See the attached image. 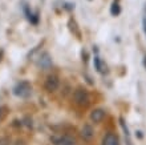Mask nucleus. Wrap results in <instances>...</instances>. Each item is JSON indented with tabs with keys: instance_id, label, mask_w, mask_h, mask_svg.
<instances>
[{
	"instance_id": "1",
	"label": "nucleus",
	"mask_w": 146,
	"mask_h": 145,
	"mask_svg": "<svg viewBox=\"0 0 146 145\" xmlns=\"http://www.w3.org/2000/svg\"><path fill=\"white\" fill-rule=\"evenodd\" d=\"M12 92H13V95H15L16 97L27 99V97H29L32 93V85L29 81L23 80V81H20V83H17V84L13 87Z\"/></svg>"
},
{
	"instance_id": "2",
	"label": "nucleus",
	"mask_w": 146,
	"mask_h": 145,
	"mask_svg": "<svg viewBox=\"0 0 146 145\" xmlns=\"http://www.w3.org/2000/svg\"><path fill=\"white\" fill-rule=\"evenodd\" d=\"M73 99H74V103H76L77 105H80V107H86V105L89 104L90 97H89L88 91H86L85 88L80 87L74 91V93H73Z\"/></svg>"
},
{
	"instance_id": "3",
	"label": "nucleus",
	"mask_w": 146,
	"mask_h": 145,
	"mask_svg": "<svg viewBox=\"0 0 146 145\" xmlns=\"http://www.w3.org/2000/svg\"><path fill=\"white\" fill-rule=\"evenodd\" d=\"M58 85H60V80H58V77L56 76V75H49V76L46 77L45 83H44V88H45L48 92L57 91Z\"/></svg>"
},
{
	"instance_id": "4",
	"label": "nucleus",
	"mask_w": 146,
	"mask_h": 145,
	"mask_svg": "<svg viewBox=\"0 0 146 145\" xmlns=\"http://www.w3.org/2000/svg\"><path fill=\"white\" fill-rule=\"evenodd\" d=\"M38 67H41V68L46 69V68H50L52 67V59H50L49 53L48 52H44V53H41V56H40V59H38L37 61Z\"/></svg>"
},
{
	"instance_id": "5",
	"label": "nucleus",
	"mask_w": 146,
	"mask_h": 145,
	"mask_svg": "<svg viewBox=\"0 0 146 145\" xmlns=\"http://www.w3.org/2000/svg\"><path fill=\"white\" fill-rule=\"evenodd\" d=\"M102 145H119V138L114 133H106L102 138Z\"/></svg>"
},
{
	"instance_id": "6",
	"label": "nucleus",
	"mask_w": 146,
	"mask_h": 145,
	"mask_svg": "<svg viewBox=\"0 0 146 145\" xmlns=\"http://www.w3.org/2000/svg\"><path fill=\"white\" fill-rule=\"evenodd\" d=\"M104 118H105V111L101 109V108H97V109H94V111L90 113V120H92L94 124L101 122Z\"/></svg>"
},
{
	"instance_id": "7",
	"label": "nucleus",
	"mask_w": 146,
	"mask_h": 145,
	"mask_svg": "<svg viewBox=\"0 0 146 145\" xmlns=\"http://www.w3.org/2000/svg\"><path fill=\"white\" fill-rule=\"evenodd\" d=\"M81 136H82V138H84V140H86V141L92 140L93 136H94V130H93L92 125L85 124V125L82 126V129H81Z\"/></svg>"
},
{
	"instance_id": "8",
	"label": "nucleus",
	"mask_w": 146,
	"mask_h": 145,
	"mask_svg": "<svg viewBox=\"0 0 146 145\" xmlns=\"http://www.w3.org/2000/svg\"><path fill=\"white\" fill-rule=\"evenodd\" d=\"M94 67H96L97 72L102 73V75L108 73V67H106V64H105L98 56H94Z\"/></svg>"
},
{
	"instance_id": "9",
	"label": "nucleus",
	"mask_w": 146,
	"mask_h": 145,
	"mask_svg": "<svg viewBox=\"0 0 146 145\" xmlns=\"http://www.w3.org/2000/svg\"><path fill=\"white\" fill-rule=\"evenodd\" d=\"M54 145H74V140L69 136H62L58 138H53Z\"/></svg>"
},
{
	"instance_id": "10",
	"label": "nucleus",
	"mask_w": 146,
	"mask_h": 145,
	"mask_svg": "<svg viewBox=\"0 0 146 145\" xmlns=\"http://www.w3.org/2000/svg\"><path fill=\"white\" fill-rule=\"evenodd\" d=\"M110 13H111V16H118L119 13H121V7H119L118 1H114V3L111 4V7H110Z\"/></svg>"
},
{
	"instance_id": "11",
	"label": "nucleus",
	"mask_w": 146,
	"mask_h": 145,
	"mask_svg": "<svg viewBox=\"0 0 146 145\" xmlns=\"http://www.w3.org/2000/svg\"><path fill=\"white\" fill-rule=\"evenodd\" d=\"M119 125H121V128H122V130H123V133H125V137H130L129 128L126 126V122H125V120H123L122 117H119Z\"/></svg>"
},
{
	"instance_id": "12",
	"label": "nucleus",
	"mask_w": 146,
	"mask_h": 145,
	"mask_svg": "<svg viewBox=\"0 0 146 145\" xmlns=\"http://www.w3.org/2000/svg\"><path fill=\"white\" fill-rule=\"evenodd\" d=\"M142 27H143V32L146 35V4L143 7V17H142Z\"/></svg>"
},
{
	"instance_id": "13",
	"label": "nucleus",
	"mask_w": 146,
	"mask_h": 145,
	"mask_svg": "<svg viewBox=\"0 0 146 145\" xmlns=\"http://www.w3.org/2000/svg\"><path fill=\"white\" fill-rule=\"evenodd\" d=\"M135 136H137L138 138H142L143 137V134H142V132H141V130H137V132H135Z\"/></svg>"
},
{
	"instance_id": "14",
	"label": "nucleus",
	"mask_w": 146,
	"mask_h": 145,
	"mask_svg": "<svg viewBox=\"0 0 146 145\" xmlns=\"http://www.w3.org/2000/svg\"><path fill=\"white\" fill-rule=\"evenodd\" d=\"M82 60H84V61L88 60V53H86L85 51H82Z\"/></svg>"
},
{
	"instance_id": "15",
	"label": "nucleus",
	"mask_w": 146,
	"mask_h": 145,
	"mask_svg": "<svg viewBox=\"0 0 146 145\" xmlns=\"http://www.w3.org/2000/svg\"><path fill=\"white\" fill-rule=\"evenodd\" d=\"M125 140H126V145H133V144H131L130 137H125Z\"/></svg>"
},
{
	"instance_id": "16",
	"label": "nucleus",
	"mask_w": 146,
	"mask_h": 145,
	"mask_svg": "<svg viewBox=\"0 0 146 145\" xmlns=\"http://www.w3.org/2000/svg\"><path fill=\"white\" fill-rule=\"evenodd\" d=\"M143 68L146 69V55L143 56Z\"/></svg>"
},
{
	"instance_id": "17",
	"label": "nucleus",
	"mask_w": 146,
	"mask_h": 145,
	"mask_svg": "<svg viewBox=\"0 0 146 145\" xmlns=\"http://www.w3.org/2000/svg\"><path fill=\"white\" fill-rule=\"evenodd\" d=\"M1 56H3V51H0V60H1Z\"/></svg>"
},
{
	"instance_id": "18",
	"label": "nucleus",
	"mask_w": 146,
	"mask_h": 145,
	"mask_svg": "<svg viewBox=\"0 0 146 145\" xmlns=\"http://www.w3.org/2000/svg\"><path fill=\"white\" fill-rule=\"evenodd\" d=\"M16 145H24V144H23V142H17V144H16Z\"/></svg>"
}]
</instances>
